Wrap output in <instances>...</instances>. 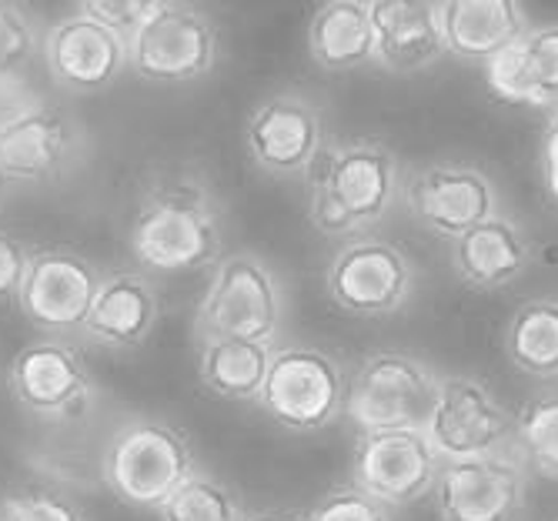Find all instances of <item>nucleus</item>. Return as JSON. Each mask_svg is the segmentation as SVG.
<instances>
[{
    "mask_svg": "<svg viewBox=\"0 0 558 521\" xmlns=\"http://www.w3.org/2000/svg\"><path fill=\"white\" fill-rule=\"evenodd\" d=\"M225 231L215 197L187 178L150 184L128 228V251L147 275H191L221 257Z\"/></svg>",
    "mask_w": 558,
    "mask_h": 521,
    "instance_id": "1",
    "label": "nucleus"
},
{
    "mask_svg": "<svg viewBox=\"0 0 558 521\" xmlns=\"http://www.w3.org/2000/svg\"><path fill=\"white\" fill-rule=\"evenodd\" d=\"M398 191V158L381 141L325 147L308 174V221L328 238H362L391 215Z\"/></svg>",
    "mask_w": 558,
    "mask_h": 521,
    "instance_id": "2",
    "label": "nucleus"
},
{
    "mask_svg": "<svg viewBox=\"0 0 558 521\" xmlns=\"http://www.w3.org/2000/svg\"><path fill=\"white\" fill-rule=\"evenodd\" d=\"M197 468L191 438L155 414L124 419L100 451V482L137 511H158Z\"/></svg>",
    "mask_w": 558,
    "mask_h": 521,
    "instance_id": "3",
    "label": "nucleus"
},
{
    "mask_svg": "<svg viewBox=\"0 0 558 521\" xmlns=\"http://www.w3.org/2000/svg\"><path fill=\"white\" fill-rule=\"evenodd\" d=\"M284 325V284L265 257L251 251L221 254L194 311V335L247 338L278 344Z\"/></svg>",
    "mask_w": 558,
    "mask_h": 521,
    "instance_id": "4",
    "label": "nucleus"
},
{
    "mask_svg": "<svg viewBox=\"0 0 558 521\" xmlns=\"http://www.w3.org/2000/svg\"><path fill=\"white\" fill-rule=\"evenodd\" d=\"M8 388L34 422L71 425L97 404V381L81 348L64 335H40L17 348L8 368Z\"/></svg>",
    "mask_w": 558,
    "mask_h": 521,
    "instance_id": "5",
    "label": "nucleus"
},
{
    "mask_svg": "<svg viewBox=\"0 0 558 521\" xmlns=\"http://www.w3.org/2000/svg\"><path fill=\"white\" fill-rule=\"evenodd\" d=\"M438 375L404 351H372L348 375L344 414L359 432L422 428L438 395Z\"/></svg>",
    "mask_w": 558,
    "mask_h": 521,
    "instance_id": "6",
    "label": "nucleus"
},
{
    "mask_svg": "<svg viewBox=\"0 0 558 521\" xmlns=\"http://www.w3.org/2000/svg\"><path fill=\"white\" fill-rule=\"evenodd\" d=\"M131 71L147 84H191L215 71L221 31L191 0H165L131 37Z\"/></svg>",
    "mask_w": 558,
    "mask_h": 521,
    "instance_id": "7",
    "label": "nucleus"
},
{
    "mask_svg": "<svg viewBox=\"0 0 558 521\" xmlns=\"http://www.w3.org/2000/svg\"><path fill=\"white\" fill-rule=\"evenodd\" d=\"M348 375L341 364L308 344L275 348L271 368L258 398L268 419L294 435L322 432L344 414Z\"/></svg>",
    "mask_w": 558,
    "mask_h": 521,
    "instance_id": "8",
    "label": "nucleus"
},
{
    "mask_svg": "<svg viewBox=\"0 0 558 521\" xmlns=\"http://www.w3.org/2000/svg\"><path fill=\"white\" fill-rule=\"evenodd\" d=\"M87 128L50 97L0 131V174L11 187L61 184L87 165Z\"/></svg>",
    "mask_w": 558,
    "mask_h": 521,
    "instance_id": "9",
    "label": "nucleus"
},
{
    "mask_svg": "<svg viewBox=\"0 0 558 521\" xmlns=\"http://www.w3.org/2000/svg\"><path fill=\"white\" fill-rule=\"evenodd\" d=\"M441 461L515 448V419L475 375H445L422 425Z\"/></svg>",
    "mask_w": 558,
    "mask_h": 521,
    "instance_id": "10",
    "label": "nucleus"
},
{
    "mask_svg": "<svg viewBox=\"0 0 558 521\" xmlns=\"http://www.w3.org/2000/svg\"><path fill=\"white\" fill-rule=\"evenodd\" d=\"M328 298L354 318H385L409 304L415 291V265L398 244L385 238H351L331 257Z\"/></svg>",
    "mask_w": 558,
    "mask_h": 521,
    "instance_id": "11",
    "label": "nucleus"
},
{
    "mask_svg": "<svg viewBox=\"0 0 558 521\" xmlns=\"http://www.w3.org/2000/svg\"><path fill=\"white\" fill-rule=\"evenodd\" d=\"M100 278L105 271L71 247H34L14 304L34 331L74 338L94 304Z\"/></svg>",
    "mask_w": 558,
    "mask_h": 521,
    "instance_id": "12",
    "label": "nucleus"
},
{
    "mask_svg": "<svg viewBox=\"0 0 558 521\" xmlns=\"http://www.w3.org/2000/svg\"><path fill=\"white\" fill-rule=\"evenodd\" d=\"M525 492L529 464L512 448L441 461L432 488L441 521H515Z\"/></svg>",
    "mask_w": 558,
    "mask_h": 521,
    "instance_id": "13",
    "label": "nucleus"
},
{
    "mask_svg": "<svg viewBox=\"0 0 558 521\" xmlns=\"http://www.w3.org/2000/svg\"><path fill=\"white\" fill-rule=\"evenodd\" d=\"M247 158L271 178H308L325 144L322 108L298 90L262 100L244 128Z\"/></svg>",
    "mask_w": 558,
    "mask_h": 521,
    "instance_id": "14",
    "label": "nucleus"
},
{
    "mask_svg": "<svg viewBox=\"0 0 558 521\" xmlns=\"http://www.w3.org/2000/svg\"><path fill=\"white\" fill-rule=\"evenodd\" d=\"M40 61L54 87L68 94H97L118 84L131 68V44L121 31L74 11L47 24Z\"/></svg>",
    "mask_w": 558,
    "mask_h": 521,
    "instance_id": "15",
    "label": "nucleus"
},
{
    "mask_svg": "<svg viewBox=\"0 0 558 521\" xmlns=\"http://www.w3.org/2000/svg\"><path fill=\"white\" fill-rule=\"evenodd\" d=\"M441 458L422 428H375L359 432L351 455L354 485L388 508H404L435 488Z\"/></svg>",
    "mask_w": 558,
    "mask_h": 521,
    "instance_id": "16",
    "label": "nucleus"
},
{
    "mask_svg": "<svg viewBox=\"0 0 558 521\" xmlns=\"http://www.w3.org/2000/svg\"><path fill=\"white\" fill-rule=\"evenodd\" d=\"M401 191L415 221L445 241H454L501 211L492 178L469 165H428L409 174Z\"/></svg>",
    "mask_w": 558,
    "mask_h": 521,
    "instance_id": "17",
    "label": "nucleus"
},
{
    "mask_svg": "<svg viewBox=\"0 0 558 521\" xmlns=\"http://www.w3.org/2000/svg\"><path fill=\"white\" fill-rule=\"evenodd\" d=\"M161 322V294L147 271H108L100 278L94 304L77 331V338L90 348L128 354L150 341Z\"/></svg>",
    "mask_w": 558,
    "mask_h": 521,
    "instance_id": "18",
    "label": "nucleus"
},
{
    "mask_svg": "<svg viewBox=\"0 0 558 521\" xmlns=\"http://www.w3.org/2000/svg\"><path fill=\"white\" fill-rule=\"evenodd\" d=\"M482 68L495 100L512 108H558V21L529 24Z\"/></svg>",
    "mask_w": 558,
    "mask_h": 521,
    "instance_id": "19",
    "label": "nucleus"
},
{
    "mask_svg": "<svg viewBox=\"0 0 558 521\" xmlns=\"http://www.w3.org/2000/svg\"><path fill=\"white\" fill-rule=\"evenodd\" d=\"M368 14L375 64L395 74H415L448 54L438 0H368Z\"/></svg>",
    "mask_w": 558,
    "mask_h": 521,
    "instance_id": "20",
    "label": "nucleus"
},
{
    "mask_svg": "<svg viewBox=\"0 0 558 521\" xmlns=\"http://www.w3.org/2000/svg\"><path fill=\"white\" fill-rule=\"evenodd\" d=\"M532 265V244L509 215H492L451 241V271L469 291L488 294L515 284Z\"/></svg>",
    "mask_w": 558,
    "mask_h": 521,
    "instance_id": "21",
    "label": "nucleus"
},
{
    "mask_svg": "<svg viewBox=\"0 0 558 521\" xmlns=\"http://www.w3.org/2000/svg\"><path fill=\"white\" fill-rule=\"evenodd\" d=\"M441 34L451 58L485 64L529 31L522 0H438Z\"/></svg>",
    "mask_w": 558,
    "mask_h": 521,
    "instance_id": "22",
    "label": "nucleus"
},
{
    "mask_svg": "<svg viewBox=\"0 0 558 521\" xmlns=\"http://www.w3.org/2000/svg\"><path fill=\"white\" fill-rule=\"evenodd\" d=\"M308 54L325 71H354L375 64L368 0H325L308 21Z\"/></svg>",
    "mask_w": 558,
    "mask_h": 521,
    "instance_id": "23",
    "label": "nucleus"
},
{
    "mask_svg": "<svg viewBox=\"0 0 558 521\" xmlns=\"http://www.w3.org/2000/svg\"><path fill=\"white\" fill-rule=\"evenodd\" d=\"M275 348L278 344H262L247 338H201L197 381L215 398L258 404Z\"/></svg>",
    "mask_w": 558,
    "mask_h": 521,
    "instance_id": "24",
    "label": "nucleus"
},
{
    "mask_svg": "<svg viewBox=\"0 0 558 521\" xmlns=\"http://www.w3.org/2000/svg\"><path fill=\"white\" fill-rule=\"evenodd\" d=\"M501 348L529 378H558V298H532L509 318Z\"/></svg>",
    "mask_w": 558,
    "mask_h": 521,
    "instance_id": "25",
    "label": "nucleus"
},
{
    "mask_svg": "<svg viewBox=\"0 0 558 521\" xmlns=\"http://www.w3.org/2000/svg\"><path fill=\"white\" fill-rule=\"evenodd\" d=\"M515 448L535 475L558 482V391L532 395L519 408Z\"/></svg>",
    "mask_w": 558,
    "mask_h": 521,
    "instance_id": "26",
    "label": "nucleus"
},
{
    "mask_svg": "<svg viewBox=\"0 0 558 521\" xmlns=\"http://www.w3.org/2000/svg\"><path fill=\"white\" fill-rule=\"evenodd\" d=\"M161 521H244L241 498L211 472H197L158 508Z\"/></svg>",
    "mask_w": 558,
    "mask_h": 521,
    "instance_id": "27",
    "label": "nucleus"
},
{
    "mask_svg": "<svg viewBox=\"0 0 558 521\" xmlns=\"http://www.w3.org/2000/svg\"><path fill=\"white\" fill-rule=\"evenodd\" d=\"M44 31L27 0H0V77L27 74L40 58Z\"/></svg>",
    "mask_w": 558,
    "mask_h": 521,
    "instance_id": "28",
    "label": "nucleus"
},
{
    "mask_svg": "<svg viewBox=\"0 0 558 521\" xmlns=\"http://www.w3.org/2000/svg\"><path fill=\"white\" fill-rule=\"evenodd\" d=\"M0 521H87V514L64 488L27 482L0 495Z\"/></svg>",
    "mask_w": 558,
    "mask_h": 521,
    "instance_id": "29",
    "label": "nucleus"
},
{
    "mask_svg": "<svg viewBox=\"0 0 558 521\" xmlns=\"http://www.w3.org/2000/svg\"><path fill=\"white\" fill-rule=\"evenodd\" d=\"M304 521H391V508L362 492L359 485H341L322 501H315Z\"/></svg>",
    "mask_w": 558,
    "mask_h": 521,
    "instance_id": "30",
    "label": "nucleus"
},
{
    "mask_svg": "<svg viewBox=\"0 0 558 521\" xmlns=\"http://www.w3.org/2000/svg\"><path fill=\"white\" fill-rule=\"evenodd\" d=\"M165 0H74V8L100 24H108L131 37L150 14H155Z\"/></svg>",
    "mask_w": 558,
    "mask_h": 521,
    "instance_id": "31",
    "label": "nucleus"
},
{
    "mask_svg": "<svg viewBox=\"0 0 558 521\" xmlns=\"http://www.w3.org/2000/svg\"><path fill=\"white\" fill-rule=\"evenodd\" d=\"M31 251H34V247H27L17 234L0 231V304L17 298L21 281H24V275H27Z\"/></svg>",
    "mask_w": 558,
    "mask_h": 521,
    "instance_id": "32",
    "label": "nucleus"
},
{
    "mask_svg": "<svg viewBox=\"0 0 558 521\" xmlns=\"http://www.w3.org/2000/svg\"><path fill=\"white\" fill-rule=\"evenodd\" d=\"M44 97L47 94L40 87H34V81L27 74H8V77H0V131H4L8 124H14L31 108H37Z\"/></svg>",
    "mask_w": 558,
    "mask_h": 521,
    "instance_id": "33",
    "label": "nucleus"
},
{
    "mask_svg": "<svg viewBox=\"0 0 558 521\" xmlns=\"http://www.w3.org/2000/svg\"><path fill=\"white\" fill-rule=\"evenodd\" d=\"M538 174L545 197L558 207V108H551L548 124L542 131V147H538Z\"/></svg>",
    "mask_w": 558,
    "mask_h": 521,
    "instance_id": "34",
    "label": "nucleus"
},
{
    "mask_svg": "<svg viewBox=\"0 0 558 521\" xmlns=\"http://www.w3.org/2000/svg\"><path fill=\"white\" fill-rule=\"evenodd\" d=\"M244 521H304V518L294 514V511H288V508H265V511L247 514Z\"/></svg>",
    "mask_w": 558,
    "mask_h": 521,
    "instance_id": "35",
    "label": "nucleus"
},
{
    "mask_svg": "<svg viewBox=\"0 0 558 521\" xmlns=\"http://www.w3.org/2000/svg\"><path fill=\"white\" fill-rule=\"evenodd\" d=\"M8 187H11V184H8V178H4V174H0V201H4V194H8Z\"/></svg>",
    "mask_w": 558,
    "mask_h": 521,
    "instance_id": "36",
    "label": "nucleus"
}]
</instances>
